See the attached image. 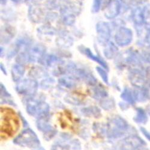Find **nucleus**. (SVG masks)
<instances>
[{
	"label": "nucleus",
	"mask_w": 150,
	"mask_h": 150,
	"mask_svg": "<svg viewBox=\"0 0 150 150\" xmlns=\"http://www.w3.org/2000/svg\"><path fill=\"white\" fill-rule=\"evenodd\" d=\"M16 112L11 108H0V132L1 138L13 136L19 129L20 120Z\"/></svg>",
	"instance_id": "f257e3e1"
},
{
	"label": "nucleus",
	"mask_w": 150,
	"mask_h": 150,
	"mask_svg": "<svg viewBox=\"0 0 150 150\" xmlns=\"http://www.w3.org/2000/svg\"><path fill=\"white\" fill-rule=\"evenodd\" d=\"M130 129L128 122L120 116L112 118L105 127V134L109 139L114 140L122 137Z\"/></svg>",
	"instance_id": "f03ea898"
},
{
	"label": "nucleus",
	"mask_w": 150,
	"mask_h": 150,
	"mask_svg": "<svg viewBox=\"0 0 150 150\" xmlns=\"http://www.w3.org/2000/svg\"><path fill=\"white\" fill-rule=\"evenodd\" d=\"M46 47L41 44L35 45L27 49L26 51L21 52L17 58L18 63H35L41 62L45 55Z\"/></svg>",
	"instance_id": "7ed1b4c3"
},
{
	"label": "nucleus",
	"mask_w": 150,
	"mask_h": 150,
	"mask_svg": "<svg viewBox=\"0 0 150 150\" xmlns=\"http://www.w3.org/2000/svg\"><path fill=\"white\" fill-rule=\"evenodd\" d=\"M26 110L27 113L33 117L37 118L49 117L50 106L43 100L30 98L26 103Z\"/></svg>",
	"instance_id": "20e7f679"
},
{
	"label": "nucleus",
	"mask_w": 150,
	"mask_h": 150,
	"mask_svg": "<svg viewBox=\"0 0 150 150\" xmlns=\"http://www.w3.org/2000/svg\"><path fill=\"white\" fill-rule=\"evenodd\" d=\"M17 145L30 148H38L40 146V139L35 132L30 128L23 130L13 140Z\"/></svg>",
	"instance_id": "39448f33"
},
{
	"label": "nucleus",
	"mask_w": 150,
	"mask_h": 150,
	"mask_svg": "<svg viewBox=\"0 0 150 150\" xmlns=\"http://www.w3.org/2000/svg\"><path fill=\"white\" fill-rule=\"evenodd\" d=\"M146 143L137 135H131L124 137L114 148L115 150H140Z\"/></svg>",
	"instance_id": "423d86ee"
},
{
	"label": "nucleus",
	"mask_w": 150,
	"mask_h": 150,
	"mask_svg": "<svg viewBox=\"0 0 150 150\" xmlns=\"http://www.w3.org/2000/svg\"><path fill=\"white\" fill-rule=\"evenodd\" d=\"M38 87L39 83L35 79L27 78L20 81L17 84L16 90L21 95L32 98L36 94Z\"/></svg>",
	"instance_id": "0eeeda50"
},
{
	"label": "nucleus",
	"mask_w": 150,
	"mask_h": 150,
	"mask_svg": "<svg viewBox=\"0 0 150 150\" xmlns=\"http://www.w3.org/2000/svg\"><path fill=\"white\" fill-rule=\"evenodd\" d=\"M67 70L69 72L73 73L75 78H80L83 80L86 83L90 85L95 86L97 83V79L93 74L83 68H78L74 64H69L67 66Z\"/></svg>",
	"instance_id": "6e6552de"
},
{
	"label": "nucleus",
	"mask_w": 150,
	"mask_h": 150,
	"mask_svg": "<svg viewBox=\"0 0 150 150\" xmlns=\"http://www.w3.org/2000/svg\"><path fill=\"white\" fill-rule=\"evenodd\" d=\"M36 126L38 130L42 132L44 138L46 141H49L56 135L57 130L50 124L49 117L37 118L36 121Z\"/></svg>",
	"instance_id": "1a4fd4ad"
},
{
	"label": "nucleus",
	"mask_w": 150,
	"mask_h": 150,
	"mask_svg": "<svg viewBox=\"0 0 150 150\" xmlns=\"http://www.w3.org/2000/svg\"><path fill=\"white\" fill-rule=\"evenodd\" d=\"M133 32L126 27H121L117 31L115 35V41L116 43L121 47L129 45L133 40Z\"/></svg>",
	"instance_id": "9d476101"
},
{
	"label": "nucleus",
	"mask_w": 150,
	"mask_h": 150,
	"mask_svg": "<svg viewBox=\"0 0 150 150\" xmlns=\"http://www.w3.org/2000/svg\"><path fill=\"white\" fill-rule=\"evenodd\" d=\"M96 31L98 42L102 45H106L111 35V29L108 22L100 21L96 25Z\"/></svg>",
	"instance_id": "9b49d317"
},
{
	"label": "nucleus",
	"mask_w": 150,
	"mask_h": 150,
	"mask_svg": "<svg viewBox=\"0 0 150 150\" xmlns=\"http://www.w3.org/2000/svg\"><path fill=\"white\" fill-rule=\"evenodd\" d=\"M121 4L118 0H112L110 1L105 10V16L108 19L116 18L120 13Z\"/></svg>",
	"instance_id": "f8f14e48"
},
{
	"label": "nucleus",
	"mask_w": 150,
	"mask_h": 150,
	"mask_svg": "<svg viewBox=\"0 0 150 150\" xmlns=\"http://www.w3.org/2000/svg\"><path fill=\"white\" fill-rule=\"evenodd\" d=\"M61 137V139L57 142L64 145L73 150H81V145L78 139H73L71 136L64 133L62 134Z\"/></svg>",
	"instance_id": "ddd939ff"
},
{
	"label": "nucleus",
	"mask_w": 150,
	"mask_h": 150,
	"mask_svg": "<svg viewBox=\"0 0 150 150\" xmlns=\"http://www.w3.org/2000/svg\"><path fill=\"white\" fill-rule=\"evenodd\" d=\"M80 50H81V51L83 53V54L86 55L88 58L97 62V63H98L101 66H102L103 68H104L106 70L108 69V66L107 65L106 61L100 57H98L97 55H94L92 52V51H91V49L90 48H87L82 46V48Z\"/></svg>",
	"instance_id": "4468645a"
},
{
	"label": "nucleus",
	"mask_w": 150,
	"mask_h": 150,
	"mask_svg": "<svg viewBox=\"0 0 150 150\" xmlns=\"http://www.w3.org/2000/svg\"><path fill=\"white\" fill-rule=\"evenodd\" d=\"M25 72V69L23 64L19 63L14 64L11 71L12 79L15 82H19L23 78Z\"/></svg>",
	"instance_id": "2eb2a0df"
},
{
	"label": "nucleus",
	"mask_w": 150,
	"mask_h": 150,
	"mask_svg": "<svg viewBox=\"0 0 150 150\" xmlns=\"http://www.w3.org/2000/svg\"><path fill=\"white\" fill-rule=\"evenodd\" d=\"M82 114L86 117L99 118L102 116L100 109L97 106H88L83 108L81 110Z\"/></svg>",
	"instance_id": "dca6fc26"
},
{
	"label": "nucleus",
	"mask_w": 150,
	"mask_h": 150,
	"mask_svg": "<svg viewBox=\"0 0 150 150\" xmlns=\"http://www.w3.org/2000/svg\"><path fill=\"white\" fill-rule=\"evenodd\" d=\"M40 62H42L45 66L54 67L57 65L61 64L62 61L57 56L53 54H50L47 55H45Z\"/></svg>",
	"instance_id": "f3484780"
},
{
	"label": "nucleus",
	"mask_w": 150,
	"mask_h": 150,
	"mask_svg": "<svg viewBox=\"0 0 150 150\" xmlns=\"http://www.w3.org/2000/svg\"><path fill=\"white\" fill-rule=\"evenodd\" d=\"M0 86H1V88H0V91H1V103H6L12 106L16 107V104L12 100L11 94L8 92L5 86L2 83L0 84Z\"/></svg>",
	"instance_id": "a211bd4d"
},
{
	"label": "nucleus",
	"mask_w": 150,
	"mask_h": 150,
	"mask_svg": "<svg viewBox=\"0 0 150 150\" xmlns=\"http://www.w3.org/2000/svg\"><path fill=\"white\" fill-rule=\"evenodd\" d=\"M136 88V90L133 91L136 102H144L146 101L149 96V91L144 87Z\"/></svg>",
	"instance_id": "6ab92c4d"
},
{
	"label": "nucleus",
	"mask_w": 150,
	"mask_h": 150,
	"mask_svg": "<svg viewBox=\"0 0 150 150\" xmlns=\"http://www.w3.org/2000/svg\"><path fill=\"white\" fill-rule=\"evenodd\" d=\"M130 79L132 83L136 88H141L144 82V78L142 74L138 70H134L130 73Z\"/></svg>",
	"instance_id": "aec40b11"
},
{
	"label": "nucleus",
	"mask_w": 150,
	"mask_h": 150,
	"mask_svg": "<svg viewBox=\"0 0 150 150\" xmlns=\"http://www.w3.org/2000/svg\"><path fill=\"white\" fill-rule=\"evenodd\" d=\"M93 97L98 100H101L104 98L108 97V93L105 87L99 84L98 85H95L93 90Z\"/></svg>",
	"instance_id": "412c9836"
},
{
	"label": "nucleus",
	"mask_w": 150,
	"mask_h": 150,
	"mask_svg": "<svg viewBox=\"0 0 150 150\" xmlns=\"http://www.w3.org/2000/svg\"><path fill=\"white\" fill-rule=\"evenodd\" d=\"M58 82L62 86L68 89L74 88L77 84L76 78L70 76H64L60 78L58 80Z\"/></svg>",
	"instance_id": "4be33fe9"
},
{
	"label": "nucleus",
	"mask_w": 150,
	"mask_h": 150,
	"mask_svg": "<svg viewBox=\"0 0 150 150\" xmlns=\"http://www.w3.org/2000/svg\"><path fill=\"white\" fill-rule=\"evenodd\" d=\"M70 8L68 7H64L62 9V21L67 26H71L75 22V15L70 12Z\"/></svg>",
	"instance_id": "5701e85b"
},
{
	"label": "nucleus",
	"mask_w": 150,
	"mask_h": 150,
	"mask_svg": "<svg viewBox=\"0 0 150 150\" xmlns=\"http://www.w3.org/2000/svg\"><path fill=\"white\" fill-rule=\"evenodd\" d=\"M132 19L136 26H142L144 25L143 8L140 7L134 8L132 12Z\"/></svg>",
	"instance_id": "b1692460"
},
{
	"label": "nucleus",
	"mask_w": 150,
	"mask_h": 150,
	"mask_svg": "<svg viewBox=\"0 0 150 150\" xmlns=\"http://www.w3.org/2000/svg\"><path fill=\"white\" fill-rule=\"evenodd\" d=\"M118 47L112 42H108L103 51L105 56L109 59H111L117 54Z\"/></svg>",
	"instance_id": "393cba45"
},
{
	"label": "nucleus",
	"mask_w": 150,
	"mask_h": 150,
	"mask_svg": "<svg viewBox=\"0 0 150 150\" xmlns=\"http://www.w3.org/2000/svg\"><path fill=\"white\" fill-rule=\"evenodd\" d=\"M73 43V39L67 34L59 35L57 40V45L62 47H69L72 46Z\"/></svg>",
	"instance_id": "a878e982"
},
{
	"label": "nucleus",
	"mask_w": 150,
	"mask_h": 150,
	"mask_svg": "<svg viewBox=\"0 0 150 150\" xmlns=\"http://www.w3.org/2000/svg\"><path fill=\"white\" fill-rule=\"evenodd\" d=\"M133 120L138 124H146L148 121L146 112L142 108H137L136 109V115L133 118Z\"/></svg>",
	"instance_id": "bb28decb"
},
{
	"label": "nucleus",
	"mask_w": 150,
	"mask_h": 150,
	"mask_svg": "<svg viewBox=\"0 0 150 150\" xmlns=\"http://www.w3.org/2000/svg\"><path fill=\"white\" fill-rule=\"evenodd\" d=\"M121 97L122 100H124V101H125L128 104L134 105L136 103L133 92L129 88H125L124 89L121 94Z\"/></svg>",
	"instance_id": "cd10ccee"
},
{
	"label": "nucleus",
	"mask_w": 150,
	"mask_h": 150,
	"mask_svg": "<svg viewBox=\"0 0 150 150\" xmlns=\"http://www.w3.org/2000/svg\"><path fill=\"white\" fill-rule=\"evenodd\" d=\"M144 24L148 32H150V5L146 6L143 8Z\"/></svg>",
	"instance_id": "c85d7f7f"
},
{
	"label": "nucleus",
	"mask_w": 150,
	"mask_h": 150,
	"mask_svg": "<svg viewBox=\"0 0 150 150\" xmlns=\"http://www.w3.org/2000/svg\"><path fill=\"white\" fill-rule=\"evenodd\" d=\"M100 105L105 110H110L115 108V103L113 98H108L102 100Z\"/></svg>",
	"instance_id": "c756f323"
},
{
	"label": "nucleus",
	"mask_w": 150,
	"mask_h": 150,
	"mask_svg": "<svg viewBox=\"0 0 150 150\" xmlns=\"http://www.w3.org/2000/svg\"><path fill=\"white\" fill-rule=\"evenodd\" d=\"M96 70L98 73V74L100 75V76L101 77L103 81L106 83H109V77H108V74L105 69L101 67H96Z\"/></svg>",
	"instance_id": "7c9ffc66"
},
{
	"label": "nucleus",
	"mask_w": 150,
	"mask_h": 150,
	"mask_svg": "<svg viewBox=\"0 0 150 150\" xmlns=\"http://www.w3.org/2000/svg\"><path fill=\"white\" fill-rule=\"evenodd\" d=\"M103 0H93V3L92 6V12L94 13H96L100 10L102 7V4Z\"/></svg>",
	"instance_id": "2f4dec72"
},
{
	"label": "nucleus",
	"mask_w": 150,
	"mask_h": 150,
	"mask_svg": "<svg viewBox=\"0 0 150 150\" xmlns=\"http://www.w3.org/2000/svg\"><path fill=\"white\" fill-rule=\"evenodd\" d=\"M70 149L67 147L66 146L62 145L61 144H59L58 142H57L52 146L51 150H70Z\"/></svg>",
	"instance_id": "473e14b6"
},
{
	"label": "nucleus",
	"mask_w": 150,
	"mask_h": 150,
	"mask_svg": "<svg viewBox=\"0 0 150 150\" xmlns=\"http://www.w3.org/2000/svg\"><path fill=\"white\" fill-rule=\"evenodd\" d=\"M140 130H141V132L142 133V134L145 136V137H146V138L149 141H150V132H149L146 129H145L143 127H140Z\"/></svg>",
	"instance_id": "72a5a7b5"
},
{
	"label": "nucleus",
	"mask_w": 150,
	"mask_h": 150,
	"mask_svg": "<svg viewBox=\"0 0 150 150\" xmlns=\"http://www.w3.org/2000/svg\"><path fill=\"white\" fill-rule=\"evenodd\" d=\"M144 59L148 62H150V46L148 50L144 54Z\"/></svg>",
	"instance_id": "f704fd0d"
},
{
	"label": "nucleus",
	"mask_w": 150,
	"mask_h": 150,
	"mask_svg": "<svg viewBox=\"0 0 150 150\" xmlns=\"http://www.w3.org/2000/svg\"><path fill=\"white\" fill-rule=\"evenodd\" d=\"M119 106L120 107V108L122 109V110H126L127 109L129 108V106L127 105V103H126L124 102H121V103H119Z\"/></svg>",
	"instance_id": "c9c22d12"
},
{
	"label": "nucleus",
	"mask_w": 150,
	"mask_h": 150,
	"mask_svg": "<svg viewBox=\"0 0 150 150\" xmlns=\"http://www.w3.org/2000/svg\"><path fill=\"white\" fill-rule=\"evenodd\" d=\"M19 117L21 118V120H22V121L23 122V126L24 127H27L28 126V122H27V121H26L25 120V119L24 118H23V117L21 115V114H19Z\"/></svg>",
	"instance_id": "e433bc0d"
},
{
	"label": "nucleus",
	"mask_w": 150,
	"mask_h": 150,
	"mask_svg": "<svg viewBox=\"0 0 150 150\" xmlns=\"http://www.w3.org/2000/svg\"><path fill=\"white\" fill-rule=\"evenodd\" d=\"M0 67H1V71H3V73L4 74H7V70H6V69L5 68L3 64V63L1 64V65H0Z\"/></svg>",
	"instance_id": "4c0bfd02"
},
{
	"label": "nucleus",
	"mask_w": 150,
	"mask_h": 150,
	"mask_svg": "<svg viewBox=\"0 0 150 150\" xmlns=\"http://www.w3.org/2000/svg\"><path fill=\"white\" fill-rule=\"evenodd\" d=\"M146 0H134V1L137 4H142L145 3Z\"/></svg>",
	"instance_id": "58836bf2"
},
{
	"label": "nucleus",
	"mask_w": 150,
	"mask_h": 150,
	"mask_svg": "<svg viewBox=\"0 0 150 150\" xmlns=\"http://www.w3.org/2000/svg\"><path fill=\"white\" fill-rule=\"evenodd\" d=\"M11 1L14 2V3H19L22 1V0H11Z\"/></svg>",
	"instance_id": "ea45409f"
},
{
	"label": "nucleus",
	"mask_w": 150,
	"mask_h": 150,
	"mask_svg": "<svg viewBox=\"0 0 150 150\" xmlns=\"http://www.w3.org/2000/svg\"><path fill=\"white\" fill-rule=\"evenodd\" d=\"M149 112V115H150V111L149 112Z\"/></svg>",
	"instance_id": "a19ab883"
}]
</instances>
